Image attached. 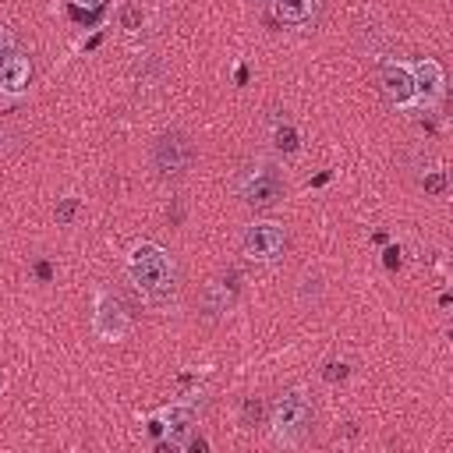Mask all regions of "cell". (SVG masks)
<instances>
[{
    "mask_svg": "<svg viewBox=\"0 0 453 453\" xmlns=\"http://www.w3.org/2000/svg\"><path fill=\"white\" fill-rule=\"evenodd\" d=\"M127 276L142 294H149L156 301H163L173 290V265L159 244H138L127 255Z\"/></svg>",
    "mask_w": 453,
    "mask_h": 453,
    "instance_id": "obj_1",
    "label": "cell"
},
{
    "mask_svg": "<svg viewBox=\"0 0 453 453\" xmlns=\"http://www.w3.org/2000/svg\"><path fill=\"white\" fill-rule=\"evenodd\" d=\"M269 425H273V435L280 442H297L308 432V425H311V403H308V396L297 393V389L276 396V403L269 411Z\"/></svg>",
    "mask_w": 453,
    "mask_h": 453,
    "instance_id": "obj_2",
    "label": "cell"
},
{
    "mask_svg": "<svg viewBox=\"0 0 453 453\" xmlns=\"http://www.w3.org/2000/svg\"><path fill=\"white\" fill-rule=\"evenodd\" d=\"M195 163V142L184 131H163L152 145V166L159 177H180Z\"/></svg>",
    "mask_w": 453,
    "mask_h": 453,
    "instance_id": "obj_3",
    "label": "cell"
},
{
    "mask_svg": "<svg viewBox=\"0 0 453 453\" xmlns=\"http://www.w3.org/2000/svg\"><path fill=\"white\" fill-rule=\"evenodd\" d=\"M237 191L248 205L265 209V205H276L283 198V177L273 163H255V166H248V173H241Z\"/></svg>",
    "mask_w": 453,
    "mask_h": 453,
    "instance_id": "obj_4",
    "label": "cell"
},
{
    "mask_svg": "<svg viewBox=\"0 0 453 453\" xmlns=\"http://www.w3.org/2000/svg\"><path fill=\"white\" fill-rule=\"evenodd\" d=\"M244 255L248 258H255V262H273V258H280L283 255V248H287V234H283V226L280 223H251L248 230H244Z\"/></svg>",
    "mask_w": 453,
    "mask_h": 453,
    "instance_id": "obj_5",
    "label": "cell"
},
{
    "mask_svg": "<svg viewBox=\"0 0 453 453\" xmlns=\"http://www.w3.org/2000/svg\"><path fill=\"white\" fill-rule=\"evenodd\" d=\"M92 326H96V333H99L103 340H120V336L127 333L131 319H127V311H124V304H120L117 297L103 294L99 304H96V319H92Z\"/></svg>",
    "mask_w": 453,
    "mask_h": 453,
    "instance_id": "obj_6",
    "label": "cell"
},
{
    "mask_svg": "<svg viewBox=\"0 0 453 453\" xmlns=\"http://www.w3.org/2000/svg\"><path fill=\"white\" fill-rule=\"evenodd\" d=\"M149 432H152V435L166 432V442H159V449H166V446H184L188 435H191V411H188V407H170L163 418H152V421H149Z\"/></svg>",
    "mask_w": 453,
    "mask_h": 453,
    "instance_id": "obj_7",
    "label": "cell"
},
{
    "mask_svg": "<svg viewBox=\"0 0 453 453\" xmlns=\"http://www.w3.org/2000/svg\"><path fill=\"white\" fill-rule=\"evenodd\" d=\"M382 92L393 106H411L414 103V78L403 64H386L382 67Z\"/></svg>",
    "mask_w": 453,
    "mask_h": 453,
    "instance_id": "obj_8",
    "label": "cell"
},
{
    "mask_svg": "<svg viewBox=\"0 0 453 453\" xmlns=\"http://www.w3.org/2000/svg\"><path fill=\"white\" fill-rule=\"evenodd\" d=\"M32 78V60L21 57V53H11L4 64H0V92H21Z\"/></svg>",
    "mask_w": 453,
    "mask_h": 453,
    "instance_id": "obj_9",
    "label": "cell"
},
{
    "mask_svg": "<svg viewBox=\"0 0 453 453\" xmlns=\"http://www.w3.org/2000/svg\"><path fill=\"white\" fill-rule=\"evenodd\" d=\"M411 78H414V96H421L425 103H432L439 96V88H442V71H439L435 60H421L411 71Z\"/></svg>",
    "mask_w": 453,
    "mask_h": 453,
    "instance_id": "obj_10",
    "label": "cell"
},
{
    "mask_svg": "<svg viewBox=\"0 0 453 453\" xmlns=\"http://www.w3.org/2000/svg\"><path fill=\"white\" fill-rule=\"evenodd\" d=\"M319 0H273V14L283 25H308L315 18Z\"/></svg>",
    "mask_w": 453,
    "mask_h": 453,
    "instance_id": "obj_11",
    "label": "cell"
},
{
    "mask_svg": "<svg viewBox=\"0 0 453 453\" xmlns=\"http://www.w3.org/2000/svg\"><path fill=\"white\" fill-rule=\"evenodd\" d=\"M226 308H230V290L219 287V283H209V290H205V311L209 315H219Z\"/></svg>",
    "mask_w": 453,
    "mask_h": 453,
    "instance_id": "obj_12",
    "label": "cell"
},
{
    "mask_svg": "<svg viewBox=\"0 0 453 453\" xmlns=\"http://www.w3.org/2000/svg\"><path fill=\"white\" fill-rule=\"evenodd\" d=\"M241 421H244V428H255L258 421H262V400H244V411H241Z\"/></svg>",
    "mask_w": 453,
    "mask_h": 453,
    "instance_id": "obj_13",
    "label": "cell"
},
{
    "mask_svg": "<svg viewBox=\"0 0 453 453\" xmlns=\"http://www.w3.org/2000/svg\"><path fill=\"white\" fill-rule=\"evenodd\" d=\"M276 145H280L283 152H294V149H297V131H294V127H280V131H276Z\"/></svg>",
    "mask_w": 453,
    "mask_h": 453,
    "instance_id": "obj_14",
    "label": "cell"
},
{
    "mask_svg": "<svg viewBox=\"0 0 453 453\" xmlns=\"http://www.w3.org/2000/svg\"><path fill=\"white\" fill-rule=\"evenodd\" d=\"M425 191L428 195H442L446 191V173H428L425 177Z\"/></svg>",
    "mask_w": 453,
    "mask_h": 453,
    "instance_id": "obj_15",
    "label": "cell"
},
{
    "mask_svg": "<svg viewBox=\"0 0 453 453\" xmlns=\"http://www.w3.org/2000/svg\"><path fill=\"white\" fill-rule=\"evenodd\" d=\"M11 53H14V35H11V28L0 25V64H4Z\"/></svg>",
    "mask_w": 453,
    "mask_h": 453,
    "instance_id": "obj_16",
    "label": "cell"
},
{
    "mask_svg": "<svg viewBox=\"0 0 453 453\" xmlns=\"http://www.w3.org/2000/svg\"><path fill=\"white\" fill-rule=\"evenodd\" d=\"M120 25H124V28H131V32H134V28H138V25H142V7H127V11H124V14H120Z\"/></svg>",
    "mask_w": 453,
    "mask_h": 453,
    "instance_id": "obj_17",
    "label": "cell"
},
{
    "mask_svg": "<svg viewBox=\"0 0 453 453\" xmlns=\"http://www.w3.org/2000/svg\"><path fill=\"white\" fill-rule=\"evenodd\" d=\"M74 209H78V202H74V198H64V202L57 205V219H60V223H71V219H74Z\"/></svg>",
    "mask_w": 453,
    "mask_h": 453,
    "instance_id": "obj_18",
    "label": "cell"
},
{
    "mask_svg": "<svg viewBox=\"0 0 453 453\" xmlns=\"http://www.w3.org/2000/svg\"><path fill=\"white\" fill-rule=\"evenodd\" d=\"M322 379H326V382H340V379H347V365H336V361L326 365V368H322Z\"/></svg>",
    "mask_w": 453,
    "mask_h": 453,
    "instance_id": "obj_19",
    "label": "cell"
},
{
    "mask_svg": "<svg viewBox=\"0 0 453 453\" xmlns=\"http://www.w3.org/2000/svg\"><path fill=\"white\" fill-rule=\"evenodd\" d=\"M386 265H389V269H396V265H400V251H396V248H389V251H386Z\"/></svg>",
    "mask_w": 453,
    "mask_h": 453,
    "instance_id": "obj_20",
    "label": "cell"
},
{
    "mask_svg": "<svg viewBox=\"0 0 453 453\" xmlns=\"http://www.w3.org/2000/svg\"><path fill=\"white\" fill-rule=\"evenodd\" d=\"M35 273H39V280H50V276H53V269H50V262H39V265H35Z\"/></svg>",
    "mask_w": 453,
    "mask_h": 453,
    "instance_id": "obj_21",
    "label": "cell"
},
{
    "mask_svg": "<svg viewBox=\"0 0 453 453\" xmlns=\"http://www.w3.org/2000/svg\"><path fill=\"white\" fill-rule=\"evenodd\" d=\"M74 4H85V7H99L103 0H74Z\"/></svg>",
    "mask_w": 453,
    "mask_h": 453,
    "instance_id": "obj_22",
    "label": "cell"
}]
</instances>
